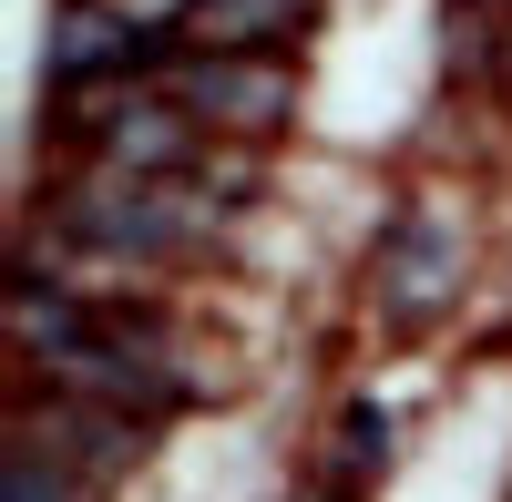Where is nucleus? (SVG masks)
Returning <instances> with one entry per match:
<instances>
[{"instance_id": "obj_1", "label": "nucleus", "mask_w": 512, "mask_h": 502, "mask_svg": "<svg viewBox=\"0 0 512 502\" xmlns=\"http://www.w3.org/2000/svg\"><path fill=\"white\" fill-rule=\"evenodd\" d=\"M41 236H52V257H82L103 277H144V267H175L216 236V185H144V175H103L93 164L82 185L52 195Z\"/></svg>"}, {"instance_id": "obj_2", "label": "nucleus", "mask_w": 512, "mask_h": 502, "mask_svg": "<svg viewBox=\"0 0 512 502\" xmlns=\"http://www.w3.org/2000/svg\"><path fill=\"white\" fill-rule=\"evenodd\" d=\"M164 62H175V21H123V11H103V0H72V11L52 21V62H41V82H52L62 103L93 93V82L134 93V82H154Z\"/></svg>"}, {"instance_id": "obj_3", "label": "nucleus", "mask_w": 512, "mask_h": 502, "mask_svg": "<svg viewBox=\"0 0 512 502\" xmlns=\"http://www.w3.org/2000/svg\"><path fill=\"white\" fill-rule=\"evenodd\" d=\"M461 277H472V236H461V216H441V205H410V216L390 226V246H379V318L390 328H431Z\"/></svg>"}, {"instance_id": "obj_4", "label": "nucleus", "mask_w": 512, "mask_h": 502, "mask_svg": "<svg viewBox=\"0 0 512 502\" xmlns=\"http://www.w3.org/2000/svg\"><path fill=\"white\" fill-rule=\"evenodd\" d=\"M154 82H164V93H175L216 144H256V134L287 113V93H297L287 62H226V52H175Z\"/></svg>"}, {"instance_id": "obj_5", "label": "nucleus", "mask_w": 512, "mask_h": 502, "mask_svg": "<svg viewBox=\"0 0 512 502\" xmlns=\"http://www.w3.org/2000/svg\"><path fill=\"white\" fill-rule=\"evenodd\" d=\"M308 11V0H185V41L195 52H226V62H267V41Z\"/></svg>"}, {"instance_id": "obj_6", "label": "nucleus", "mask_w": 512, "mask_h": 502, "mask_svg": "<svg viewBox=\"0 0 512 502\" xmlns=\"http://www.w3.org/2000/svg\"><path fill=\"white\" fill-rule=\"evenodd\" d=\"M369 472H379V410H369V400H349V410H338V441L318 451L308 502H359V492H369Z\"/></svg>"}]
</instances>
